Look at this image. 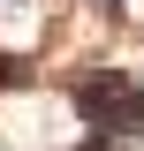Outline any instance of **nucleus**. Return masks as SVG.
Masks as SVG:
<instances>
[{
  "mask_svg": "<svg viewBox=\"0 0 144 151\" xmlns=\"http://www.w3.org/2000/svg\"><path fill=\"white\" fill-rule=\"evenodd\" d=\"M84 8H99V15H121V8H129V0H84Z\"/></svg>",
  "mask_w": 144,
  "mask_h": 151,
  "instance_id": "f03ea898",
  "label": "nucleus"
},
{
  "mask_svg": "<svg viewBox=\"0 0 144 151\" xmlns=\"http://www.w3.org/2000/svg\"><path fill=\"white\" fill-rule=\"evenodd\" d=\"M76 113L91 121V136H144V91L129 68H91L76 76Z\"/></svg>",
  "mask_w": 144,
  "mask_h": 151,
  "instance_id": "f257e3e1",
  "label": "nucleus"
}]
</instances>
